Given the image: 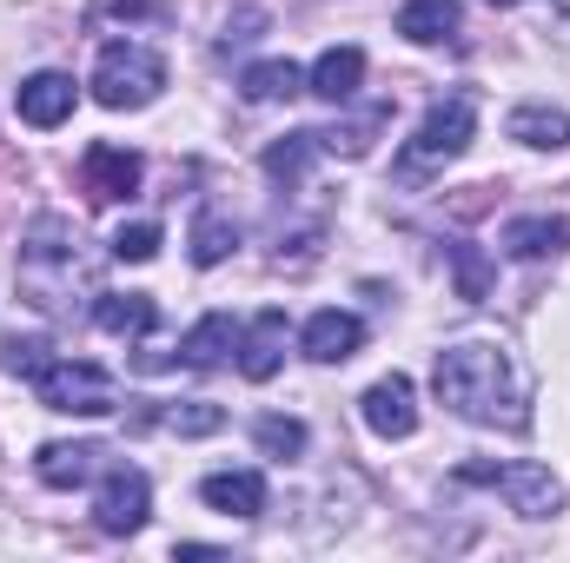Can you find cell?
<instances>
[{
    "label": "cell",
    "instance_id": "ba28073f",
    "mask_svg": "<svg viewBox=\"0 0 570 563\" xmlns=\"http://www.w3.org/2000/svg\"><path fill=\"white\" fill-rule=\"evenodd\" d=\"M140 152H127V146H87V159H80V179H87V199L94 206H120V199H134L140 192Z\"/></svg>",
    "mask_w": 570,
    "mask_h": 563
},
{
    "label": "cell",
    "instance_id": "7c38bea8",
    "mask_svg": "<svg viewBox=\"0 0 570 563\" xmlns=\"http://www.w3.org/2000/svg\"><path fill=\"white\" fill-rule=\"evenodd\" d=\"M199 497H206V511L239 517V524L266 517V477L259 471H213V477H199Z\"/></svg>",
    "mask_w": 570,
    "mask_h": 563
},
{
    "label": "cell",
    "instance_id": "7402d4cb",
    "mask_svg": "<svg viewBox=\"0 0 570 563\" xmlns=\"http://www.w3.org/2000/svg\"><path fill=\"white\" fill-rule=\"evenodd\" d=\"M318 152H325V146H318V134H285V140L266 146V179L298 186V179H305V166H312Z\"/></svg>",
    "mask_w": 570,
    "mask_h": 563
},
{
    "label": "cell",
    "instance_id": "484cf974",
    "mask_svg": "<svg viewBox=\"0 0 570 563\" xmlns=\"http://www.w3.org/2000/svg\"><path fill=\"white\" fill-rule=\"evenodd\" d=\"M0 365H7L13 378H27V385H33V378H40V372L53 365V345H47V338H20V332H13V338H7V358H0Z\"/></svg>",
    "mask_w": 570,
    "mask_h": 563
},
{
    "label": "cell",
    "instance_id": "8fae6325",
    "mask_svg": "<svg viewBox=\"0 0 570 563\" xmlns=\"http://www.w3.org/2000/svg\"><path fill=\"white\" fill-rule=\"evenodd\" d=\"M73 100H80L73 73H27L20 93H13V107H20L27 127H60V120H73Z\"/></svg>",
    "mask_w": 570,
    "mask_h": 563
},
{
    "label": "cell",
    "instance_id": "ac0fdd59",
    "mask_svg": "<svg viewBox=\"0 0 570 563\" xmlns=\"http://www.w3.org/2000/svg\"><path fill=\"white\" fill-rule=\"evenodd\" d=\"M94 325L114 332V338H146V332L159 325V305H153L146 292H100V298H94Z\"/></svg>",
    "mask_w": 570,
    "mask_h": 563
},
{
    "label": "cell",
    "instance_id": "5bb4252c",
    "mask_svg": "<svg viewBox=\"0 0 570 563\" xmlns=\"http://www.w3.org/2000/svg\"><path fill=\"white\" fill-rule=\"evenodd\" d=\"M285 338H292V332H285V312H259V318L239 332V372H246L253 385H266L285 365Z\"/></svg>",
    "mask_w": 570,
    "mask_h": 563
},
{
    "label": "cell",
    "instance_id": "e0dca14e",
    "mask_svg": "<svg viewBox=\"0 0 570 563\" xmlns=\"http://www.w3.org/2000/svg\"><path fill=\"white\" fill-rule=\"evenodd\" d=\"M226 352H239V325H233L226 312H206V318L179 338V365H193V372L226 365Z\"/></svg>",
    "mask_w": 570,
    "mask_h": 563
},
{
    "label": "cell",
    "instance_id": "30bf717a",
    "mask_svg": "<svg viewBox=\"0 0 570 563\" xmlns=\"http://www.w3.org/2000/svg\"><path fill=\"white\" fill-rule=\"evenodd\" d=\"M358 412H365V424H372L379 437H412V431H419V385H412L405 372H392V378H379V385L358 398Z\"/></svg>",
    "mask_w": 570,
    "mask_h": 563
},
{
    "label": "cell",
    "instance_id": "2e32d148",
    "mask_svg": "<svg viewBox=\"0 0 570 563\" xmlns=\"http://www.w3.org/2000/svg\"><path fill=\"white\" fill-rule=\"evenodd\" d=\"M100 471V444H40L33 451V477L47 491H80Z\"/></svg>",
    "mask_w": 570,
    "mask_h": 563
},
{
    "label": "cell",
    "instance_id": "4fadbf2b",
    "mask_svg": "<svg viewBox=\"0 0 570 563\" xmlns=\"http://www.w3.org/2000/svg\"><path fill=\"white\" fill-rule=\"evenodd\" d=\"M498 246L511 259H551V253L570 246V219H558V213H518V219H504Z\"/></svg>",
    "mask_w": 570,
    "mask_h": 563
},
{
    "label": "cell",
    "instance_id": "d4e9b609",
    "mask_svg": "<svg viewBox=\"0 0 570 563\" xmlns=\"http://www.w3.org/2000/svg\"><path fill=\"white\" fill-rule=\"evenodd\" d=\"M253 444H259L266 457H298V451H305V424H298V418H279V412H266V418L253 424Z\"/></svg>",
    "mask_w": 570,
    "mask_h": 563
},
{
    "label": "cell",
    "instance_id": "cb8c5ba5",
    "mask_svg": "<svg viewBox=\"0 0 570 563\" xmlns=\"http://www.w3.org/2000/svg\"><path fill=\"white\" fill-rule=\"evenodd\" d=\"M153 424H166V431H179V437H213L226 412L219 405H206V398H179V405H166V412H153Z\"/></svg>",
    "mask_w": 570,
    "mask_h": 563
},
{
    "label": "cell",
    "instance_id": "f1b7e54d",
    "mask_svg": "<svg viewBox=\"0 0 570 563\" xmlns=\"http://www.w3.org/2000/svg\"><path fill=\"white\" fill-rule=\"evenodd\" d=\"M498 7H518V0H498Z\"/></svg>",
    "mask_w": 570,
    "mask_h": 563
},
{
    "label": "cell",
    "instance_id": "ffe728a7",
    "mask_svg": "<svg viewBox=\"0 0 570 563\" xmlns=\"http://www.w3.org/2000/svg\"><path fill=\"white\" fill-rule=\"evenodd\" d=\"M458 20H464L458 0H405V7H399V33H405L412 47H444V40L458 33Z\"/></svg>",
    "mask_w": 570,
    "mask_h": 563
},
{
    "label": "cell",
    "instance_id": "83f0119b",
    "mask_svg": "<svg viewBox=\"0 0 570 563\" xmlns=\"http://www.w3.org/2000/svg\"><path fill=\"white\" fill-rule=\"evenodd\" d=\"M153 253H159V226H153V219H134V226H120V233H114V259L146 266Z\"/></svg>",
    "mask_w": 570,
    "mask_h": 563
},
{
    "label": "cell",
    "instance_id": "4316f807",
    "mask_svg": "<svg viewBox=\"0 0 570 563\" xmlns=\"http://www.w3.org/2000/svg\"><path fill=\"white\" fill-rule=\"evenodd\" d=\"M444 259H451V266H458V292H464V298H471V305H478V298H484V292H491V266H484V259H478V246H444Z\"/></svg>",
    "mask_w": 570,
    "mask_h": 563
},
{
    "label": "cell",
    "instance_id": "8992f818",
    "mask_svg": "<svg viewBox=\"0 0 570 563\" xmlns=\"http://www.w3.org/2000/svg\"><path fill=\"white\" fill-rule=\"evenodd\" d=\"M458 484L504 491V504L518 517H558L564 511V484L544 464H531V457H518V464H458Z\"/></svg>",
    "mask_w": 570,
    "mask_h": 563
},
{
    "label": "cell",
    "instance_id": "52a82bcc",
    "mask_svg": "<svg viewBox=\"0 0 570 563\" xmlns=\"http://www.w3.org/2000/svg\"><path fill=\"white\" fill-rule=\"evenodd\" d=\"M146 511H153V484H146V471L114 464V471L100 477V491H94V524H100L107 537H134V531L146 524Z\"/></svg>",
    "mask_w": 570,
    "mask_h": 563
},
{
    "label": "cell",
    "instance_id": "9c48e42d",
    "mask_svg": "<svg viewBox=\"0 0 570 563\" xmlns=\"http://www.w3.org/2000/svg\"><path fill=\"white\" fill-rule=\"evenodd\" d=\"M358 345H365V318H358V312H338V305L312 312L305 332H298V352H305L312 365H345Z\"/></svg>",
    "mask_w": 570,
    "mask_h": 563
},
{
    "label": "cell",
    "instance_id": "603a6c76",
    "mask_svg": "<svg viewBox=\"0 0 570 563\" xmlns=\"http://www.w3.org/2000/svg\"><path fill=\"white\" fill-rule=\"evenodd\" d=\"M233 246H239V226L226 213H199L193 219V266H219V259H233Z\"/></svg>",
    "mask_w": 570,
    "mask_h": 563
},
{
    "label": "cell",
    "instance_id": "9a60e30c",
    "mask_svg": "<svg viewBox=\"0 0 570 563\" xmlns=\"http://www.w3.org/2000/svg\"><path fill=\"white\" fill-rule=\"evenodd\" d=\"M305 87H312L318 100L345 107V100L365 87V53H358V47H325V53L312 60V73H305Z\"/></svg>",
    "mask_w": 570,
    "mask_h": 563
},
{
    "label": "cell",
    "instance_id": "44dd1931",
    "mask_svg": "<svg viewBox=\"0 0 570 563\" xmlns=\"http://www.w3.org/2000/svg\"><path fill=\"white\" fill-rule=\"evenodd\" d=\"M305 87V73L292 67V60H253L246 73H239V93L253 100V107H266V100H292Z\"/></svg>",
    "mask_w": 570,
    "mask_h": 563
},
{
    "label": "cell",
    "instance_id": "277c9868",
    "mask_svg": "<svg viewBox=\"0 0 570 563\" xmlns=\"http://www.w3.org/2000/svg\"><path fill=\"white\" fill-rule=\"evenodd\" d=\"M471 127H478V100H471V93L431 100V113L419 120V134L405 140V152H399V172L419 179V172H431V166H451V159L471 146Z\"/></svg>",
    "mask_w": 570,
    "mask_h": 563
},
{
    "label": "cell",
    "instance_id": "6da1fadb",
    "mask_svg": "<svg viewBox=\"0 0 570 563\" xmlns=\"http://www.w3.org/2000/svg\"><path fill=\"white\" fill-rule=\"evenodd\" d=\"M431 385H438V405H451L458 418H471V424H504V431L531 424V378L491 338L444 345L438 365H431Z\"/></svg>",
    "mask_w": 570,
    "mask_h": 563
},
{
    "label": "cell",
    "instance_id": "7a4b0ae2",
    "mask_svg": "<svg viewBox=\"0 0 570 563\" xmlns=\"http://www.w3.org/2000/svg\"><path fill=\"white\" fill-rule=\"evenodd\" d=\"M13 273H20V298H27L33 312H47V318L73 312L80 298H100V259L87 253L80 226L60 219V213H47V219L27 226Z\"/></svg>",
    "mask_w": 570,
    "mask_h": 563
},
{
    "label": "cell",
    "instance_id": "5b68a950",
    "mask_svg": "<svg viewBox=\"0 0 570 563\" xmlns=\"http://www.w3.org/2000/svg\"><path fill=\"white\" fill-rule=\"evenodd\" d=\"M33 392H40L47 412H67V418H107V412H120L114 372H100V365H87V358H53V365L33 378Z\"/></svg>",
    "mask_w": 570,
    "mask_h": 563
},
{
    "label": "cell",
    "instance_id": "3957f363",
    "mask_svg": "<svg viewBox=\"0 0 570 563\" xmlns=\"http://www.w3.org/2000/svg\"><path fill=\"white\" fill-rule=\"evenodd\" d=\"M94 100L100 107H114V113H140L159 100V87H166V60L140 47V40H114V47H100V60H94Z\"/></svg>",
    "mask_w": 570,
    "mask_h": 563
},
{
    "label": "cell",
    "instance_id": "d6986e66",
    "mask_svg": "<svg viewBox=\"0 0 570 563\" xmlns=\"http://www.w3.org/2000/svg\"><path fill=\"white\" fill-rule=\"evenodd\" d=\"M504 134H511L518 146H531V152H564L570 146V113L564 107H538V100H531V107H518V113L504 120Z\"/></svg>",
    "mask_w": 570,
    "mask_h": 563
}]
</instances>
